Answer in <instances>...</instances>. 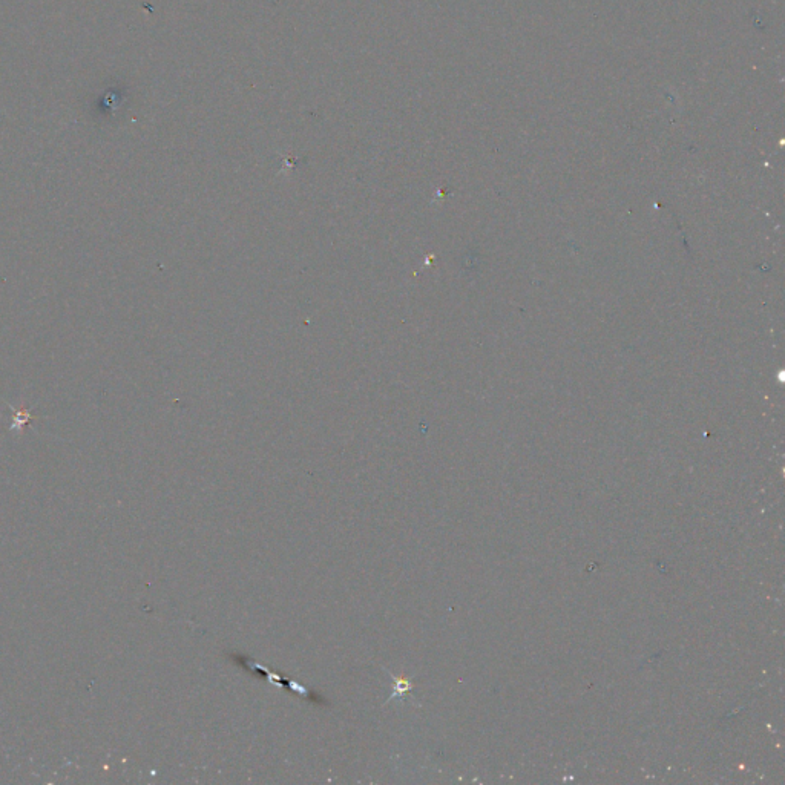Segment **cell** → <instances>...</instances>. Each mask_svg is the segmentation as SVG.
I'll return each instance as SVG.
<instances>
[{
  "label": "cell",
  "instance_id": "obj_1",
  "mask_svg": "<svg viewBox=\"0 0 785 785\" xmlns=\"http://www.w3.org/2000/svg\"><path fill=\"white\" fill-rule=\"evenodd\" d=\"M30 419H31L30 411L28 410L17 411V413L14 414V418H13V422H14L13 428L23 427V425L27 424V422L30 421Z\"/></svg>",
  "mask_w": 785,
  "mask_h": 785
}]
</instances>
